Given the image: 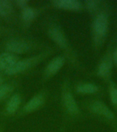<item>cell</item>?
Masks as SVG:
<instances>
[{"label": "cell", "mask_w": 117, "mask_h": 132, "mask_svg": "<svg viewBox=\"0 0 117 132\" xmlns=\"http://www.w3.org/2000/svg\"><path fill=\"white\" fill-rule=\"evenodd\" d=\"M92 110L95 113L104 116L110 119L113 118V117H114L113 113L111 112L110 110L104 104H103L102 103H100V102L94 103L92 105Z\"/></svg>", "instance_id": "obj_10"}, {"label": "cell", "mask_w": 117, "mask_h": 132, "mask_svg": "<svg viewBox=\"0 0 117 132\" xmlns=\"http://www.w3.org/2000/svg\"><path fill=\"white\" fill-rule=\"evenodd\" d=\"M111 64L109 61H104L101 64L99 68V74L101 76H106L110 70Z\"/></svg>", "instance_id": "obj_15"}, {"label": "cell", "mask_w": 117, "mask_h": 132, "mask_svg": "<svg viewBox=\"0 0 117 132\" xmlns=\"http://www.w3.org/2000/svg\"><path fill=\"white\" fill-rule=\"evenodd\" d=\"M2 81H3V79H2V77L1 76H0V85H2Z\"/></svg>", "instance_id": "obj_21"}, {"label": "cell", "mask_w": 117, "mask_h": 132, "mask_svg": "<svg viewBox=\"0 0 117 132\" xmlns=\"http://www.w3.org/2000/svg\"><path fill=\"white\" fill-rule=\"evenodd\" d=\"M108 28V19L105 15L99 14L94 22V30L96 35L102 37L105 34Z\"/></svg>", "instance_id": "obj_4"}, {"label": "cell", "mask_w": 117, "mask_h": 132, "mask_svg": "<svg viewBox=\"0 0 117 132\" xmlns=\"http://www.w3.org/2000/svg\"><path fill=\"white\" fill-rule=\"evenodd\" d=\"M21 98L20 95L18 94L13 95L10 98L7 104V107H6L7 112L10 114L14 113L18 109L21 104Z\"/></svg>", "instance_id": "obj_11"}, {"label": "cell", "mask_w": 117, "mask_h": 132, "mask_svg": "<svg viewBox=\"0 0 117 132\" xmlns=\"http://www.w3.org/2000/svg\"><path fill=\"white\" fill-rule=\"evenodd\" d=\"M63 102L66 109L71 113L75 114L78 112V107L72 94L69 92L63 94Z\"/></svg>", "instance_id": "obj_9"}, {"label": "cell", "mask_w": 117, "mask_h": 132, "mask_svg": "<svg viewBox=\"0 0 117 132\" xmlns=\"http://www.w3.org/2000/svg\"><path fill=\"white\" fill-rule=\"evenodd\" d=\"M45 101V98L42 94H38L35 96L30 100L25 105L23 110L25 112H32L36 111L37 109L42 106Z\"/></svg>", "instance_id": "obj_8"}, {"label": "cell", "mask_w": 117, "mask_h": 132, "mask_svg": "<svg viewBox=\"0 0 117 132\" xmlns=\"http://www.w3.org/2000/svg\"><path fill=\"white\" fill-rule=\"evenodd\" d=\"M13 6L11 2L7 0H0V15L6 16L11 14Z\"/></svg>", "instance_id": "obj_12"}, {"label": "cell", "mask_w": 117, "mask_h": 132, "mask_svg": "<svg viewBox=\"0 0 117 132\" xmlns=\"http://www.w3.org/2000/svg\"><path fill=\"white\" fill-rule=\"evenodd\" d=\"M49 37L56 43L60 47L65 48L67 46V41L66 37L61 30V29L57 26H52L48 31Z\"/></svg>", "instance_id": "obj_3"}, {"label": "cell", "mask_w": 117, "mask_h": 132, "mask_svg": "<svg viewBox=\"0 0 117 132\" xmlns=\"http://www.w3.org/2000/svg\"><path fill=\"white\" fill-rule=\"evenodd\" d=\"M36 15V12L33 8H30V7H26L23 9L21 16H22L23 19L25 21H30L35 18Z\"/></svg>", "instance_id": "obj_14"}, {"label": "cell", "mask_w": 117, "mask_h": 132, "mask_svg": "<svg viewBox=\"0 0 117 132\" xmlns=\"http://www.w3.org/2000/svg\"><path fill=\"white\" fill-rule=\"evenodd\" d=\"M6 49L15 54H23L29 51L30 45L27 42L19 39H12L6 43Z\"/></svg>", "instance_id": "obj_2"}, {"label": "cell", "mask_w": 117, "mask_h": 132, "mask_svg": "<svg viewBox=\"0 0 117 132\" xmlns=\"http://www.w3.org/2000/svg\"><path fill=\"white\" fill-rule=\"evenodd\" d=\"M36 61L37 59L36 58H31V59H27L22 60V61H17L10 69L6 70V74L14 75V74L24 72L31 68Z\"/></svg>", "instance_id": "obj_1"}, {"label": "cell", "mask_w": 117, "mask_h": 132, "mask_svg": "<svg viewBox=\"0 0 117 132\" xmlns=\"http://www.w3.org/2000/svg\"><path fill=\"white\" fill-rule=\"evenodd\" d=\"M86 5L90 10H93L96 8V2L94 1H88L86 2Z\"/></svg>", "instance_id": "obj_18"}, {"label": "cell", "mask_w": 117, "mask_h": 132, "mask_svg": "<svg viewBox=\"0 0 117 132\" xmlns=\"http://www.w3.org/2000/svg\"><path fill=\"white\" fill-rule=\"evenodd\" d=\"M12 87L9 84H4L0 85V101L6 97L11 92Z\"/></svg>", "instance_id": "obj_16"}, {"label": "cell", "mask_w": 117, "mask_h": 132, "mask_svg": "<svg viewBox=\"0 0 117 132\" xmlns=\"http://www.w3.org/2000/svg\"><path fill=\"white\" fill-rule=\"evenodd\" d=\"M64 63V59L62 56H57L51 60L47 65L45 74L47 76H52L59 71Z\"/></svg>", "instance_id": "obj_5"}, {"label": "cell", "mask_w": 117, "mask_h": 132, "mask_svg": "<svg viewBox=\"0 0 117 132\" xmlns=\"http://www.w3.org/2000/svg\"><path fill=\"white\" fill-rule=\"evenodd\" d=\"M114 60L117 63V49L115 50L114 53Z\"/></svg>", "instance_id": "obj_20"}, {"label": "cell", "mask_w": 117, "mask_h": 132, "mask_svg": "<svg viewBox=\"0 0 117 132\" xmlns=\"http://www.w3.org/2000/svg\"><path fill=\"white\" fill-rule=\"evenodd\" d=\"M17 61V57L13 54L3 53L0 54V70H4L6 72Z\"/></svg>", "instance_id": "obj_7"}, {"label": "cell", "mask_w": 117, "mask_h": 132, "mask_svg": "<svg viewBox=\"0 0 117 132\" xmlns=\"http://www.w3.org/2000/svg\"><path fill=\"white\" fill-rule=\"evenodd\" d=\"M16 4L18 5L19 7L23 8H25L27 7V2L25 1V0H19L16 2Z\"/></svg>", "instance_id": "obj_19"}, {"label": "cell", "mask_w": 117, "mask_h": 132, "mask_svg": "<svg viewBox=\"0 0 117 132\" xmlns=\"http://www.w3.org/2000/svg\"><path fill=\"white\" fill-rule=\"evenodd\" d=\"M97 89V87L92 84H82L77 87L78 92L82 94H92L96 92Z\"/></svg>", "instance_id": "obj_13"}, {"label": "cell", "mask_w": 117, "mask_h": 132, "mask_svg": "<svg viewBox=\"0 0 117 132\" xmlns=\"http://www.w3.org/2000/svg\"><path fill=\"white\" fill-rule=\"evenodd\" d=\"M111 99L113 103L117 104V89H114L111 92Z\"/></svg>", "instance_id": "obj_17"}, {"label": "cell", "mask_w": 117, "mask_h": 132, "mask_svg": "<svg viewBox=\"0 0 117 132\" xmlns=\"http://www.w3.org/2000/svg\"><path fill=\"white\" fill-rule=\"evenodd\" d=\"M53 4L55 7L64 10H77L82 7L81 3L76 0H57L53 1Z\"/></svg>", "instance_id": "obj_6"}]
</instances>
